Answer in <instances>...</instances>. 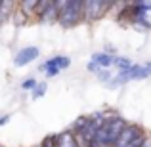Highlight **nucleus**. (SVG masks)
I'll return each instance as SVG.
<instances>
[{"mask_svg": "<svg viewBox=\"0 0 151 147\" xmlns=\"http://www.w3.org/2000/svg\"><path fill=\"white\" fill-rule=\"evenodd\" d=\"M142 147H151V136H147V138H145V141L142 143Z\"/></svg>", "mask_w": 151, "mask_h": 147, "instance_id": "nucleus-14", "label": "nucleus"}, {"mask_svg": "<svg viewBox=\"0 0 151 147\" xmlns=\"http://www.w3.org/2000/svg\"><path fill=\"white\" fill-rule=\"evenodd\" d=\"M113 8L111 2H101V0H86L84 2V21H96V19L103 17Z\"/></svg>", "mask_w": 151, "mask_h": 147, "instance_id": "nucleus-3", "label": "nucleus"}, {"mask_svg": "<svg viewBox=\"0 0 151 147\" xmlns=\"http://www.w3.org/2000/svg\"><path fill=\"white\" fill-rule=\"evenodd\" d=\"M145 138H147V134L140 124H128L124 128V132L121 134L115 147H142Z\"/></svg>", "mask_w": 151, "mask_h": 147, "instance_id": "nucleus-2", "label": "nucleus"}, {"mask_svg": "<svg viewBox=\"0 0 151 147\" xmlns=\"http://www.w3.org/2000/svg\"><path fill=\"white\" fill-rule=\"evenodd\" d=\"M37 15L40 21H46V23L58 21L59 19V2H40Z\"/></svg>", "mask_w": 151, "mask_h": 147, "instance_id": "nucleus-4", "label": "nucleus"}, {"mask_svg": "<svg viewBox=\"0 0 151 147\" xmlns=\"http://www.w3.org/2000/svg\"><path fill=\"white\" fill-rule=\"evenodd\" d=\"M46 90H48V88H46V84H38L37 88H35V94H33V98H40L42 94L46 92Z\"/></svg>", "mask_w": 151, "mask_h": 147, "instance_id": "nucleus-13", "label": "nucleus"}, {"mask_svg": "<svg viewBox=\"0 0 151 147\" xmlns=\"http://www.w3.org/2000/svg\"><path fill=\"white\" fill-rule=\"evenodd\" d=\"M149 69L151 67H140V65H134L132 69L128 71V80H136V78H147L149 77Z\"/></svg>", "mask_w": 151, "mask_h": 147, "instance_id": "nucleus-10", "label": "nucleus"}, {"mask_svg": "<svg viewBox=\"0 0 151 147\" xmlns=\"http://www.w3.org/2000/svg\"><path fill=\"white\" fill-rule=\"evenodd\" d=\"M149 67H151V63H149Z\"/></svg>", "mask_w": 151, "mask_h": 147, "instance_id": "nucleus-15", "label": "nucleus"}, {"mask_svg": "<svg viewBox=\"0 0 151 147\" xmlns=\"http://www.w3.org/2000/svg\"><path fill=\"white\" fill-rule=\"evenodd\" d=\"M92 61L96 63L98 67H111V65H115V61H117V57H113L111 54H94L92 55Z\"/></svg>", "mask_w": 151, "mask_h": 147, "instance_id": "nucleus-8", "label": "nucleus"}, {"mask_svg": "<svg viewBox=\"0 0 151 147\" xmlns=\"http://www.w3.org/2000/svg\"><path fill=\"white\" fill-rule=\"evenodd\" d=\"M38 6H40V2H37V0H23V2H19V8H21V11L19 14L23 15H35L38 11Z\"/></svg>", "mask_w": 151, "mask_h": 147, "instance_id": "nucleus-9", "label": "nucleus"}, {"mask_svg": "<svg viewBox=\"0 0 151 147\" xmlns=\"http://www.w3.org/2000/svg\"><path fill=\"white\" fill-rule=\"evenodd\" d=\"M55 140H58V147H82L73 130H65V132L58 134Z\"/></svg>", "mask_w": 151, "mask_h": 147, "instance_id": "nucleus-7", "label": "nucleus"}, {"mask_svg": "<svg viewBox=\"0 0 151 147\" xmlns=\"http://www.w3.org/2000/svg\"><path fill=\"white\" fill-rule=\"evenodd\" d=\"M84 21V2L81 0H63L59 2V19L58 23L65 29L78 25Z\"/></svg>", "mask_w": 151, "mask_h": 147, "instance_id": "nucleus-1", "label": "nucleus"}, {"mask_svg": "<svg viewBox=\"0 0 151 147\" xmlns=\"http://www.w3.org/2000/svg\"><path fill=\"white\" fill-rule=\"evenodd\" d=\"M23 90H35V88H37V80H35V78H29V80H25V82H23Z\"/></svg>", "mask_w": 151, "mask_h": 147, "instance_id": "nucleus-12", "label": "nucleus"}, {"mask_svg": "<svg viewBox=\"0 0 151 147\" xmlns=\"http://www.w3.org/2000/svg\"><path fill=\"white\" fill-rule=\"evenodd\" d=\"M115 65H119V67H121V71H130V69L134 67V65H132V63H130L126 57H117Z\"/></svg>", "mask_w": 151, "mask_h": 147, "instance_id": "nucleus-11", "label": "nucleus"}, {"mask_svg": "<svg viewBox=\"0 0 151 147\" xmlns=\"http://www.w3.org/2000/svg\"><path fill=\"white\" fill-rule=\"evenodd\" d=\"M38 48L37 46H27V48H21L15 54V67H23V65H29L31 61L38 57Z\"/></svg>", "mask_w": 151, "mask_h": 147, "instance_id": "nucleus-6", "label": "nucleus"}, {"mask_svg": "<svg viewBox=\"0 0 151 147\" xmlns=\"http://www.w3.org/2000/svg\"><path fill=\"white\" fill-rule=\"evenodd\" d=\"M69 65H71V59L69 57H65V55H55V57L48 59V61L42 65V69L46 71L48 77H55L61 69H67Z\"/></svg>", "mask_w": 151, "mask_h": 147, "instance_id": "nucleus-5", "label": "nucleus"}]
</instances>
